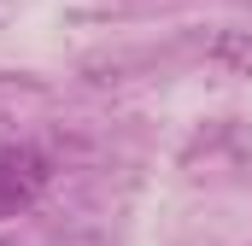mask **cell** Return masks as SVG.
<instances>
[{
    "label": "cell",
    "mask_w": 252,
    "mask_h": 246,
    "mask_svg": "<svg viewBox=\"0 0 252 246\" xmlns=\"http://www.w3.org/2000/svg\"><path fill=\"white\" fill-rule=\"evenodd\" d=\"M47 153H35V147H24V141H6L0 147V217H18V211H30L35 199H41V187H47Z\"/></svg>",
    "instance_id": "1"
},
{
    "label": "cell",
    "mask_w": 252,
    "mask_h": 246,
    "mask_svg": "<svg viewBox=\"0 0 252 246\" xmlns=\"http://www.w3.org/2000/svg\"><path fill=\"white\" fill-rule=\"evenodd\" d=\"M0 246H6V241H0Z\"/></svg>",
    "instance_id": "2"
}]
</instances>
